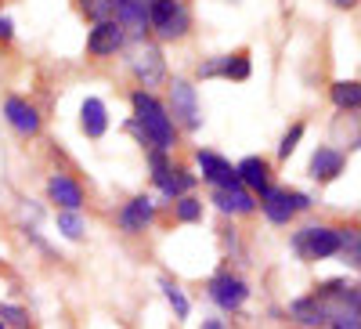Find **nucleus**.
Returning <instances> with one entry per match:
<instances>
[{"label": "nucleus", "instance_id": "obj_24", "mask_svg": "<svg viewBox=\"0 0 361 329\" xmlns=\"http://www.w3.org/2000/svg\"><path fill=\"white\" fill-rule=\"evenodd\" d=\"M250 73H253V66H250V54L246 51H235V54H224V66H221V76L224 80H250Z\"/></svg>", "mask_w": 361, "mask_h": 329}, {"label": "nucleus", "instance_id": "obj_16", "mask_svg": "<svg viewBox=\"0 0 361 329\" xmlns=\"http://www.w3.org/2000/svg\"><path fill=\"white\" fill-rule=\"evenodd\" d=\"M152 185H156V189H159L166 199H173V203H177V199L192 196V189L199 185V177H195L192 170H185V167H170L163 177H156Z\"/></svg>", "mask_w": 361, "mask_h": 329}, {"label": "nucleus", "instance_id": "obj_28", "mask_svg": "<svg viewBox=\"0 0 361 329\" xmlns=\"http://www.w3.org/2000/svg\"><path fill=\"white\" fill-rule=\"evenodd\" d=\"M300 138H304V124H293V127L282 134V141H279V160H289V156L296 152Z\"/></svg>", "mask_w": 361, "mask_h": 329}, {"label": "nucleus", "instance_id": "obj_33", "mask_svg": "<svg viewBox=\"0 0 361 329\" xmlns=\"http://www.w3.org/2000/svg\"><path fill=\"white\" fill-rule=\"evenodd\" d=\"M15 37V22L8 15H0V40H11Z\"/></svg>", "mask_w": 361, "mask_h": 329}, {"label": "nucleus", "instance_id": "obj_11", "mask_svg": "<svg viewBox=\"0 0 361 329\" xmlns=\"http://www.w3.org/2000/svg\"><path fill=\"white\" fill-rule=\"evenodd\" d=\"M119 228H123L127 235H141L148 225L156 221V199L152 196H134L130 203H123V210L116 214Z\"/></svg>", "mask_w": 361, "mask_h": 329}, {"label": "nucleus", "instance_id": "obj_14", "mask_svg": "<svg viewBox=\"0 0 361 329\" xmlns=\"http://www.w3.org/2000/svg\"><path fill=\"white\" fill-rule=\"evenodd\" d=\"M343 167H347V160H343V152L340 148H333V145H318L314 152H311V177L318 185H329V181H336V177L343 174Z\"/></svg>", "mask_w": 361, "mask_h": 329}, {"label": "nucleus", "instance_id": "obj_15", "mask_svg": "<svg viewBox=\"0 0 361 329\" xmlns=\"http://www.w3.org/2000/svg\"><path fill=\"white\" fill-rule=\"evenodd\" d=\"M209 203H214L221 214H231V217H250L257 206H260L250 189H214Z\"/></svg>", "mask_w": 361, "mask_h": 329}, {"label": "nucleus", "instance_id": "obj_23", "mask_svg": "<svg viewBox=\"0 0 361 329\" xmlns=\"http://www.w3.org/2000/svg\"><path fill=\"white\" fill-rule=\"evenodd\" d=\"M54 225H58V232H62L69 243H80L83 232H87V221L76 210H54Z\"/></svg>", "mask_w": 361, "mask_h": 329}, {"label": "nucleus", "instance_id": "obj_25", "mask_svg": "<svg viewBox=\"0 0 361 329\" xmlns=\"http://www.w3.org/2000/svg\"><path fill=\"white\" fill-rule=\"evenodd\" d=\"M159 289H163L166 304L173 308V315H177V318H188V315H192V301H188L185 293H180V286H177V282H170V279H159Z\"/></svg>", "mask_w": 361, "mask_h": 329}, {"label": "nucleus", "instance_id": "obj_4", "mask_svg": "<svg viewBox=\"0 0 361 329\" xmlns=\"http://www.w3.org/2000/svg\"><path fill=\"white\" fill-rule=\"evenodd\" d=\"M166 109L173 116V124H180L185 131H199L202 127V109H199V95H195L192 80L173 76L166 83Z\"/></svg>", "mask_w": 361, "mask_h": 329}, {"label": "nucleus", "instance_id": "obj_1", "mask_svg": "<svg viewBox=\"0 0 361 329\" xmlns=\"http://www.w3.org/2000/svg\"><path fill=\"white\" fill-rule=\"evenodd\" d=\"M130 105H134V119L148 134V145L163 148V152H173V145H177V124H173L170 109L152 91H141V87L130 95Z\"/></svg>", "mask_w": 361, "mask_h": 329}, {"label": "nucleus", "instance_id": "obj_32", "mask_svg": "<svg viewBox=\"0 0 361 329\" xmlns=\"http://www.w3.org/2000/svg\"><path fill=\"white\" fill-rule=\"evenodd\" d=\"M123 131H127V134H130V138H134V141H137V145L145 148V152H148V148H152V145H148V134H145V127L137 124V119H134V116H130V119H127V124H123Z\"/></svg>", "mask_w": 361, "mask_h": 329}, {"label": "nucleus", "instance_id": "obj_12", "mask_svg": "<svg viewBox=\"0 0 361 329\" xmlns=\"http://www.w3.org/2000/svg\"><path fill=\"white\" fill-rule=\"evenodd\" d=\"M116 22L127 29V37L145 40L152 33V22H148V0H116Z\"/></svg>", "mask_w": 361, "mask_h": 329}, {"label": "nucleus", "instance_id": "obj_17", "mask_svg": "<svg viewBox=\"0 0 361 329\" xmlns=\"http://www.w3.org/2000/svg\"><path fill=\"white\" fill-rule=\"evenodd\" d=\"M80 127H83V134L87 138H105V131H109V109H105V102L102 98H83V105H80Z\"/></svg>", "mask_w": 361, "mask_h": 329}, {"label": "nucleus", "instance_id": "obj_5", "mask_svg": "<svg viewBox=\"0 0 361 329\" xmlns=\"http://www.w3.org/2000/svg\"><path fill=\"white\" fill-rule=\"evenodd\" d=\"M336 250H340V228L307 225L293 232V253L300 261H325V257H336Z\"/></svg>", "mask_w": 361, "mask_h": 329}, {"label": "nucleus", "instance_id": "obj_7", "mask_svg": "<svg viewBox=\"0 0 361 329\" xmlns=\"http://www.w3.org/2000/svg\"><path fill=\"white\" fill-rule=\"evenodd\" d=\"M206 293H209V301H214L221 311H238V308L250 301L246 279H238V275H231V272L214 275V279H209V286H206Z\"/></svg>", "mask_w": 361, "mask_h": 329}, {"label": "nucleus", "instance_id": "obj_27", "mask_svg": "<svg viewBox=\"0 0 361 329\" xmlns=\"http://www.w3.org/2000/svg\"><path fill=\"white\" fill-rule=\"evenodd\" d=\"M173 217H177L180 225H195V221H202V199H199V196L177 199V203H173Z\"/></svg>", "mask_w": 361, "mask_h": 329}, {"label": "nucleus", "instance_id": "obj_8", "mask_svg": "<svg viewBox=\"0 0 361 329\" xmlns=\"http://www.w3.org/2000/svg\"><path fill=\"white\" fill-rule=\"evenodd\" d=\"M195 163H199L202 181H206L209 189H243V181H238V170H235L221 152H214V148H199Z\"/></svg>", "mask_w": 361, "mask_h": 329}, {"label": "nucleus", "instance_id": "obj_13", "mask_svg": "<svg viewBox=\"0 0 361 329\" xmlns=\"http://www.w3.org/2000/svg\"><path fill=\"white\" fill-rule=\"evenodd\" d=\"M47 199L58 206V210H76L83 206V185L69 174H51L47 177Z\"/></svg>", "mask_w": 361, "mask_h": 329}, {"label": "nucleus", "instance_id": "obj_22", "mask_svg": "<svg viewBox=\"0 0 361 329\" xmlns=\"http://www.w3.org/2000/svg\"><path fill=\"white\" fill-rule=\"evenodd\" d=\"M336 257L347 268H361V228H340V250Z\"/></svg>", "mask_w": 361, "mask_h": 329}, {"label": "nucleus", "instance_id": "obj_18", "mask_svg": "<svg viewBox=\"0 0 361 329\" xmlns=\"http://www.w3.org/2000/svg\"><path fill=\"white\" fill-rule=\"evenodd\" d=\"M235 170H238V181H243V189H250V192H257V196L271 185V163H267L264 156H246Z\"/></svg>", "mask_w": 361, "mask_h": 329}, {"label": "nucleus", "instance_id": "obj_6", "mask_svg": "<svg viewBox=\"0 0 361 329\" xmlns=\"http://www.w3.org/2000/svg\"><path fill=\"white\" fill-rule=\"evenodd\" d=\"M127 62H130L134 80L141 83V91H152V87H159V83L166 80V58H163V47H159V44L137 40Z\"/></svg>", "mask_w": 361, "mask_h": 329}, {"label": "nucleus", "instance_id": "obj_2", "mask_svg": "<svg viewBox=\"0 0 361 329\" xmlns=\"http://www.w3.org/2000/svg\"><path fill=\"white\" fill-rule=\"evenodd\" d=\"M148 22H152V33L166 44L188 37L192 29V15L180 0H148Z\"/></svg>", "mask_w": 361, "mask_h": 329}, {"label": "nucleus", "instance_id": "obj_34", "mask_svg": "<svg viewBox=\"0 0 361 329\" xmlns=\"http://www.w3.org/2000/svg\"><path fill=\"white\" fill-rule=\"evenodd\" d=\"M199 329H224V322H221V318H202Z\"/></svg>", "mask_w": 361, "mask_h": 329}, {"label": "nucleus", "instance_id": "obj_36", "mask_svg": "<svg viewBox=\"0 0 361 329\" xmlns=\"http://www.w3.org/2000/svg\"><path fill=\"white\" fill-rule=\"evenodd\" d=\"M0 329H8V325H4V318H0Z\"/></svg>", "mask_w": 361, "mask_h": 329}, {"label": "nucleus", "instance_id": "obj_35", "mask_svg": "<svg viewBox=\"0 0 361 329\" xmlns=\"http://www.w3.org/2000/svg\"><path fill=\"white\" fill-rule=\"evenodd\" d=\"M333 4H336V8H354L357 0H333Z\"/></svg>", "mask_w": 361, "mask_h": 329}, {"label": "nucleus", "instance_id": "obj_29", "mask_svg": "<svg viewBox=\"0 0 361 329\" xmlns=\"http://www.w3.org/2000/svg\"><path fill=\"white\" fill-rule=\"evenodd\" d=\"M0 318H4L8 329H29V315L18 304H0Z\"/></svg>", "mask_w": 361, "mask_h": 329}, {"label": "nucleus", "instance_id": "obj_20", "mask_svg": "<svg viewBox=\"0 0 361 329\" xmlns=\"http://www.w3.org/2000/svg\"><path fill=\"white\" fill-rule=\"evenodd\" d=\"M333 141L343 145V148H361V109L357 112H340L333 119Z\"/></svg>", "mask_w": 361, "mask_h": 329}, {"label": "nucleus", "instance_id": "obj_10", "mask_svg": "<svg viewBox=\"0 0 361 329\" xmlns=\"http://www.w3.org/2000/svg\"><path fill=\"white\" fill-rule=\"evenodd\" d=\"M4 119H8V127L15 131V134H22V138H33V134H40V112H37V105H29L22 95H8L4 98Z\"/></svg>", "mask_w": 361, "mask_h": 329}, {"label": "nucleus", "instance_id": "obj_31", "mask_svg": "<svg viewBox=\"0 0 361 329\" xmlns=\"http://www.w3.org/2000/svg\"><path fill=\"white\" fill-rule=\"evenodd\" d=\"M221 66H224V54L221 58H206V62H199L195 76L199 80H214V76H221Z\"/></svg>", "mask_w": 361, "mask_h": 329}, {"label": "nucleus", "instance_id": "obj_9", "mask_svg": "<svg viewBox=\"0 0 361 329\" xmlns=\"http://www.w3.org/2000/svg\"><path fill=\"white\" fill-rule=\"evenodd\" d=\"M123 47H127V29L119 25L116 18L94 25V29L87 33V54H90V58H109V54L123 51Z\"/></svg>", "mask_w": 361, "mask_h": 329}, {"label": "nucleus", "instance_id": "obj_26", "mask_svg": "<svg viewBox=\"0 0 361 329\" xmlns=\"http://www.w3.org/2000/svg\"><path fill=\"white\" fill-rule=\"evenodd\" d=\"M80 11H83V18L102 25V22L116 18V0H80Z\"/></svg>", "mask_w": 361, "mask_h": 329}, {"label": "nucleus", "instance_id": "obj_21", "mask_svg": "<svg viewBox=\"0 0 361 329\" xmlns=\"http://www.w3.org/2000/svg\"><path fill=\"white\" fill-rule=\"evenodd\" d=\"M329 95H333V105L340 112H357L361 109V80H336Z\"/></svg>", "mask_w": 361, "mask_h": 329}, {"label": "nucleus", "instance_id": "obj_30", "mask_svg": "<svg viewBox=\"0 0 361 329\" xmlns=\"http://www.w3.org/2000/svg\"><path fill=\"white\" fill-rule=\"evenodd\" d=\"M170 167H173L170 163V152H163V148H148V170H152V181H156V177H163Z\"/></svg>", "mask_w": 361, "mask_h": 329}, {"label": "nucleus", "instance_id": "obj_3", "mask_svg": "<svg viewBox=\"0 0 361 329\" xmlns=\"http://www.w3.org/2000/svg\"><path fill=\"white\" fill-rule=\"evenodd\" d=\"M314 199L304 196V192H296V189H275V185H267L260 192V210L271 225H289L296 214H304L311 210Z\"/></svg>", "mask_w": 361, "mask_h": 329}, {"label": "nucleus", "instance_id": "obj_19", "mask_svg": "<svg viewBox=\"0 0 361 329\" xmlns=\"http://www.w3.org/2000/svg\"><path fill=\"white\" fill-rule=\"evenodd\" d=\"M289 318H293V322H300V325H307V329L329 325V322H325V311H322V301H318L314 293L296 297V301L289 304Z\"/></svg>", "mask_w": 361, "mask_h": 329}]
</instances>
